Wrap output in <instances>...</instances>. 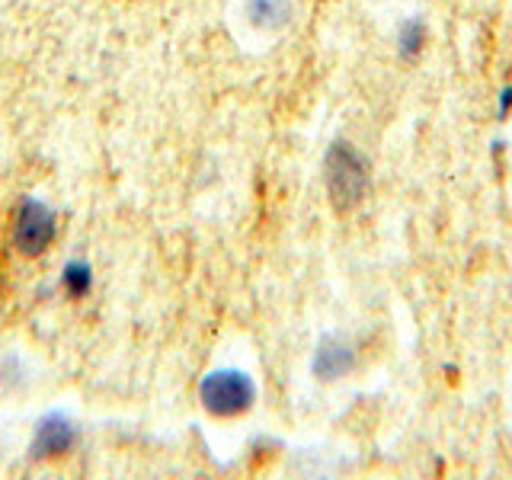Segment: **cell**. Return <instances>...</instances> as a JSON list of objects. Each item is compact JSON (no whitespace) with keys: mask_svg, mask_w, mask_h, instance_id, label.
<instances>
[{"mask_svg":"<svg viewBox=\"0 0 512 480\" xmlns=\"http://www.w3.org/2000/svg\"><path fill=\"white\" fill-rule=\"evenodd\" d=\"M327 189H330V199L340 212H349L356 208L368 189V164L365 157L352 148L346 141H336L330 154H327Z\"/></svg>","mask_w":512,"mask_h":480,"instance_id":"1","label":"cell"},{"mask_svg":"<svg viewBox=\"0 0 512 480\" xmlns=\"http://www.w3.org/2000/svg\"><path fill=\"white\" fill-rule=\"evenodd\" d=\"M199 397H202V407L212 416H240L253 407L256 388L244 372L221 368V372L205 375Z\"/></svg>","mask_w":512,"mask_h":480,"instance_id":"2","label":"cell"},{"mask_svg":"<svg viewBox=\"0 0 512 480\" xmlns=\"http://www.w3.org/2000/svg\"><path fill=\"white\" fill-rule=\"evenodd\" d=\"M55 240V215L36 199H26L13 221V244L26 256H39Z\"/></svg>","mask_w":512,"mask_h":480,"instance_id":"3","label":"cell"},{"mask_svg":"<svg viewBox=\"0 0 512 480\" xmlns=\"http://www.w3.org/2000/svg\"><path fill=\"white\" fill-rule=\"evenodd\" d=\"M352 362H356V352H352L349 340H343V336H324L314 352V375L324 381L343 378Z\"/></svg>","mask_w":512,"mask_h":480,"instance_id":"4","label":"cell"},{"mask_svg":"<svg viewBox=\"0 0 512 480\" xmlns=\"http://www.w3.org/2000/svg\"><path fill=\"white\" fill-rule=\"evenodd\" d=\"M74 445V426L64 420V416H48L36 429V442H32V452L36 455H61Z\"/></svg>","mask_w":512,"mask_h":480,"instance_id":"5","label":"cell"},{"mask_svg":"<svg viewBox=\"0 0 512 480\" xmlns=\"http://www.w3.org/2000/svg\"><path fill=\"white\" fill-rule=\"evenodd\" d=\"M244 13L253 29L276 32L292 20V0H247Z\"/></svg>","mask_w":512,"mask_h":480,"instance_id":"6","label":"cell"},{"mask_svg":"<svg viewBox=\"0 0 512 480\" xmlns=\"http://www.w3.org/2000/svg\"><path fill=\"white\" fill-rule=\"evenodd\" d=\"M423 45H426V26L420 20H407L404 26H400V32H397L400 55H404V58H416V55L423 52Z\"/></svg>","mask_w":512,"mask_h":480,"instance_id":"7","label":"cell"},{"mask_svg":"<svg viewBox=\"0 0 512 480\" xmlns=\"http://www.w3.org/2000/svg\"><path fill=\"white\" fill-rule=\"evenodd\" d=\"M90 266L87 263H68L64 269V288L74 295V298H84L90 292Z\"/></svg>","mask_w":512,"mask_h":480,"instance_id":"8","label":"cell"},{"mask_svg":"<svg viewBox=\"0 0 512 480\" xmlns=\"http://www.w3.org/2000/svg\"><path fill=\"white\" fill-rule=\"evenodd\" d=\"M509 109H512V87L503 90V96H500V112H503V116H506Z\"/></svg>","mask_w":512,"mask_h":480,"instance_id":"9","label":"cell"}]
</instances>
